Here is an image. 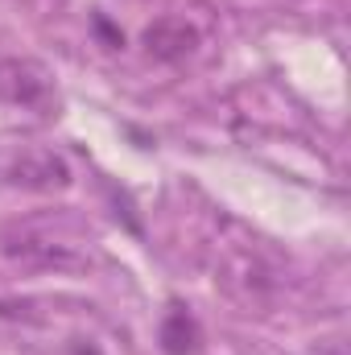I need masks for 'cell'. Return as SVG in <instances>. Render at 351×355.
<instances>
[{
    "label": "cell",
    "mask_w": 351,
    "mask_h": 355,
    "mask_svg": "<svg viewBox=\"0 0 351 355\" xmlns=\"http://www.w3.org/2000/svg\"><path fill=\"white\" fill-rule=\"evenodd\" d=\"M0 182L33 194H54L71 186V166L54 149H8L0 153Z\"/></svg>",
    "instance_id": "obj_1"
},
{
    "label": "cell",
    "mask_w": 351,
    "mask_h": 355,
    "mask_svg": "<svg viewBox=\"0 0 351 355\" xmlns=\"http://www.w3.org/2000/svg\"><path fill=\"white\" fill-rule=\"evenodd\" d=\"M0 99H8L12 107H25V112L50 116L58 107L54 75L33 58H0Z\"/></svg>",
    "instance_id": "obj_2"
},
{
    "label": "cell",
    "mask_w": 351,
    "mask_h": 355,
    "mask_svg": "<svg viewBox=\"0 0 351 355\" xmlns=\"http://www.w3.org/2000/svg\"><path fill=\"white\" fill-rule=\"evenodd\" d=\"M194 46H198V29L186 17H157L145 29V50L157 62H182L194 54Z\"/></svg>",
    "instance_id": "obj_3"
},
{
    "label": "cell",
    "mask_w": 351,
    "mask_h": 355,
    "mask_svg": "<svg viewBox=\"0 0 351 355\" xmlns=\"http://www.w3.org/2000/svg\"><path fill=\"white\" fill-rule=\"evenodd\" d=\"M157 339H162V352H166V355H194V352H198V343H203L198 318H194L182 302H170V310H166V318H162Z\"/></svg>",
    "instance_id": "obj_4"
},
{
    "label": "cell",
    "mask_w": 351,
    "mask_h": 355,
    "mask_svg": "<svg viewBox=\"0 0 351 355\" xmlns=\"http://www.w3.org/2000/svg\"><path fill=\"white\" fill-rule=\"evenodd\" d=\"M8 257L42 261V265H79L67 248H54V244H46V240H21V248H8Z\"/></svg>",
    "instance_id": "obj_5"
}]
</instances>
